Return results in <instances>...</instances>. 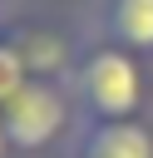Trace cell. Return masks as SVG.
Here are the masks:
<instances>
[{
    "instance_id": "1",
    "label": "cell",
    "mask_w": 153,
    "mask_h": 158,
    "mask_svg": "<svg viewBox=\"0 0 153 158\" xmlns=\"http://www.w3.org/2000/svg\"><path fill=\"white\" fill-rule=\"evenodd\" d=\"M69 94L79 104V123H123V118H153V74L148 59L133 49L84 35L79 64L69 74Z\"/></svg>"
},
{
    "instance_id": "2",
    "label": "cell",
    "mask_w": 153,
    "mask_h": 158,
    "mask_svg": "<svg viewBox=\"0 0 153 158\" xmlns=\"http://www.w3.org/2000/svg\"><path fill=\"white\" fill-rule=\"evenodd\" d=\"M0 123L15 143L20 158L30 153H44L54 143L69 148V138L79 133V104L69 94V84H54V79H30L5 109H0Z\"/></svg>"
},
{
    "instance_id": "3",
    "label": "cell",
    "mask_w": 153,
    "mask_h": 158,
    "mask_svg": "<svg viewBox=\"0 0 153 158\" xmlns=\"http://www.w3.org/2000/svg\"><path fill=\"white\" fill-rule=\"evenodd\" d=\"M10 44L20 49L30 79H54V84H69L74 64H79V49H84V35L89 25H69L59 15H35V10H10V25H5Z\"/></svg>"
},
{
    "instance_id": "4",
    "label": "cell",
    "mask_w": 153,
    "mask_h": 158,
    "mask_svg": "<svg viewBox=\"0 0 153 158\" xmlns=\"http://www.w3.org/2000/svg\"><path fill=\"white\" fill-rule=\"evenodd\" d=\"M64 158H153V118L123 123H79Z\"/></svg>"
},
{
    "instance_id": "5",
    "label": "cell",
    "mask_w": 153,
    "mask_h": 158,
    "mask_svg": "<svg viewBox=\"0 0 153 158\" xmlns=\"http://www.w3.org/2000/svg\"><path fill=\"white\" fill-rule=\"evenodd\" d=\"M89 30L153 64V0H99Z\"/></svg>"
},
{
    "instance_id": "6",
    "label": "cell",
    "mask_w": 153,
    "mask_h": 158,
    "mask_svg": "<svg viewBox=\"0 0 153 158\" xmlns=\"http://www.w3.org/2000/svg\"><path fill=\"white\" fill-rule=\"evenodd\" d=\"M25 84H30V69H25L20 49H15V44H10V35H5V40H0V109H5Z\"/></svg>"
},
{
    "instance_id": "7",
    "label": "cell",
    "mask_w": 153,
    "mask_h": 158,
    "mask_svg": "<svg viewBox=\"0 0 153 158\" xmlns=\"http://www.w3.org/2000/svg\"><path fill=\"white\" fill-rule=\"evenodd\" d=\"M0 158H20L15 143H10V133H5V123H0Z\"/></svg>"
},
{
    "instance_id": "8",
    "label": "cell",
    "mask_w": 153,
    "mask_h": 158,
    "mask_svg": "<svg viewBox=\"0 0 153 158\" xmlns=\"http://www.w3.org/2000/svg\"><path fill=\"white\" fill-rule=\"evenodd\" d=\"M5 25H10V10H0V40H5Z\"/></svg>"
},
{
    "instance_id": "9",
    "label": "cell",
    "mask_w": 153,
    "mask_h": 158,
    "mask_svg": "<svg viewBox=\"0 0 153 158\" xmlns=\"http://www.w3.org/2000/svg\"><path fill=\"white\" fill-rule=\"evenodd\" d=\"M0 10H10V0H0Z\"/></svg>"
}]
</instances>
